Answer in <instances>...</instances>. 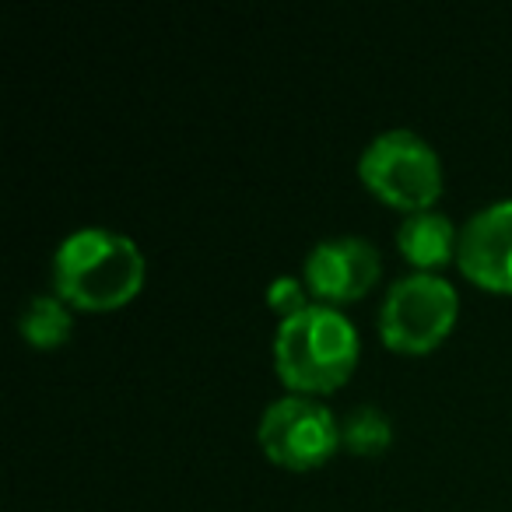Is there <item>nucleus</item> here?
Masks as SVG:
<instances>
[{"mask_svg": "<svg viewBox=\"0 0 512 512\" xmlns=\"http://www.w3.org/2000/svg\"><path fill=\"white\" fill-rule=\"evenodd\" d=\"M144 253L113 228H78L53 253V288L71 309L113 313L144 288Z\"/></svg>", "mask_w": 512, "mask_h": 512, "instance_id": "nucleus-1", "label": "nucleus"}, {"mask_svg": "<svg viewBox=\"0 0 512 512\" xmlns=\"http://www.w3.org/2000/svg\"><path fill=\"white\" fill-rule=\"evenodd\" d=\"M358 355V330L337 306L313 302L274 330V369L281 383L302 397L334 393L344 386L355 372Z\"/></svg>", "mask_w": 512, "mask_h": 512, "instance_id": "nucleus-2", "label": "nucleus"}, {"mask_svg": "<svg viewBox=\"0 0 512 512\" xmlns=\"http://www.w3.org/2000/svg\"><path fill=\"white\" fill-rule=\"evenodd\" d=\"M358 179L372 197L400 211H432L442 193V162L435 148L414 130H383L365 144Z\"/></svg>", "mask_w": 512, "mask_h": 512, "instance_id": "nucleus-3", "label": "nucleus"}, {"mask_svg": "<svg viewBox=\"0 0 512 512\" xmlns=\"http://www.w3.org/2000/svg\"><path fill=\"white\" fill-rule=\"evenodd\" d=\"M460 295L439 274H407L393 281L379 309V337L400 355H425L439 348L456 327Z\"/></svg>", "mask_w": 512, "mask_h": 512, "instance_id": "nucleus-4", "label": "nucleus"}, {"mask_svg": "<svg viewBox=\"0 0 512 512\" xmlns=\"http://www.w3.org/2000/svg\"><path fill=\"white\" fill-rule=\"evenodd\" d=\"M256 442L271 463L306 474L323 467L341 449V421L323 400L288 393L264 407L256 425Z\"/></svg>", "mask_w": 512, "mask_h": 512, "instance_id": "nucleus-5", "label": "nucleus"}, {"mask_svg": "<svg viewBox=\"0 0 512 512\" xmlns=\"http://www.w3.org/2000/svg\"><path fill=\"white\" fill-rule=\"evenodd\" d=\"M379 274H383V256L362 235H334L316 242L302 264V281L323 306L362 299L379 281Z\"/></svg>", "mask_w": 512, "mask_h": 512, "instance_id": "nucleus-6", "label": "nucleus"}, {"mask_svg": "<svg viewBox=\"0 0 512 512\" xmlns=\"http://www.w3.org/2000/svg\"><path fill=\"white\" fill-rule=\"evenodd\" d=\"M456 264L474 285L512 295V200L481 207L460 228Z\"/></svg>", "mask_w": 512, "mask_h": 512, "instance_id": "nucleus-7", "label": "nucleus"}, {"mask_svg": "<svg viewBox=\"0 0 512 512\" xmlns=\"http://www.w3.org/2000/svg\"><path fill=\"white\" fill-rule=\"evenodd\" d=\"M456 246H460V232H456L453 218L435 207L407 214L397 228V249L421 274H435L449 260H456Z\"/></svg>", "mask_w": 512, "mask_h": 512, "instance_id": "nucleus-8", "label": "nucleus"}, {"mask_svg": "<svg viewBox=\"0 0 512 512\" xmlns=\"http://www.w3.org/2000/svg\"><path fill=\"white\" fill-rule=\"evenodd\" d=\"M18 330L32 348H60L74 334V313L60 295H32L18 313Z\"/></svg>", "mask_w": 512, "mask_h": 512, "instance_id": "nucleus-9", "label": "nucleus"}, {"mask_svg": "<svg viewBox=\"0 0 512 512\" xmlns=\"http://www.w3.org/2000/svg\"><path fill=\"white\" fill-rule=\"evenodd\" d=\"M393 442L390 414L376 404H362L341 421V446L355 456H379Z\"/></svg>", "mask_w": 512, "mask_h": 512, "instance_id": "nucleus-10", "label": "nucleus"}, {"mask_svg": "<svg viewBox=\"0 0 512 512\" xmlns=\"http://www.w3.org/2000/svg\"><path fill=\"white\" fill-rule=\"evenodd\" d=\"M267 306L278 313V320H288V316L302 313L306 306H313L309 302V288L302 278H274L271 288H267Z\"/></svg>", "mask_w": 512, "mask_h": 512, "instance_id": "nucleus-11", "label": "nucleus"}]
</instances>
